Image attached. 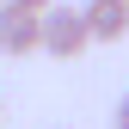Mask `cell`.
<instances>
[{
    "mask_svg": "<svg viewBox=\"0 0 129 129\" xmlns=\"http://www.w3.org/2000/svg\"><path fill=\"white\" fill-rule=\"evenodd\" d=\"M86 43H92V37H86V25H80V6H61V0H55V6L37 19V49H43V55L80 61V55H86Z\"/></svg>",
    "mask_w": 129,
    "mask_h": 129,
    "instance_id": "obj_1",
    "label": "cell"
},
{
    "mask_svg": "<svg viewBox=\"0 0 129 129\" xmlns=\"http://www.w3.org/2000/svg\"><path fill=\"white\" fill-rule=\"evenodd\" d=\"M80 25H86L92 43H123L129 37V0H86L80 6Z\"/></svg>",
    "mask_w": 129,
    "mask_h": 129,
    "instance_id": "obj_2",
    "label": "cell"
},
{
    "mask_svg": "<svg viewBox=\"0 0 129 129\" xmlns=\"http://www.w3.org/2000/svg\"><path fill=\"white\" fill-rule=\"evenodd\" d=\"M37 19L43 12H25V6L6 0V6H0V49L6 55H31L37 49Z\"/></svg>",
    "mask_w": 129,
    "mask_h": 129,
    "instance_id": "obj_3",
    "label": "cell"
},
{
    "mask_svg": "<svg viewBox=\"0 0 129 129\" xmlns=\"http://www.w3.org/2000/svg\"><path fill=\"white\" fill-rule=\"evenodd\" d=\"M111 129H129V92H123V105H117V117H111Z\"/></svg>",
    "mask_w": 129,
    "mask_h": 129,
    "instance_id": "obj_4",
    "label": "cell"
},
{
    "mask_svg": "<svg viewBox=\"0 0 129 129\" xmlns=\"http://www.w3.org/2000/svg\"><path fill=\"white\" fill-rule=\"evenodd\" d=\"M12 6H25V12H49L55 0H12Z\"/></svg>",
    "mask_w": 129,
    "mask_h": 129,
    "instance_id": "obj_5",
    "label": "cell"
},
{
    "mask_svg": "<svg viewBox=\"0 0 129 129\" xmlns=\"http://www.w3.org/2000/svg\"><path fill=\"white\" fill-rule=\"evenodd\" d=\"M0 6H6V0H0Z\"/></svg>",
    "mask_w": 129,
    "mask_h": 129,
    "instance_id": "obj_6",
    "label": "cell"
}]
</instances>
